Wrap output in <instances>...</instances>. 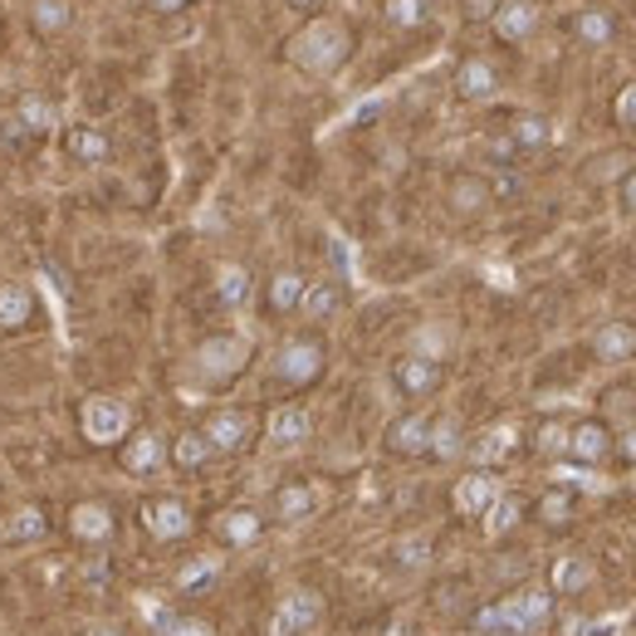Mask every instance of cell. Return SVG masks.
Returning <instances> with one entry per match:
<instances>
[{
	"mask_svg": "<svg viewBox=\"0 0 636 636\" xmlns=\"http://www.w3.org/2000/svg\"><path fill=\"white\" fill-rule=\"evenodd\" d=\"M338 309H342V289L334 279H318V285H309L299 299V314L309 318V324H324V318H334Z\"/></svg>",
	"mask_w": 636,
	"mask_h": 636,
	"instance_id": "20",
	"label": "cell"
},
{
	"mask_svg": "<svg viewBox=\"0 0 636 636\" xmlns=\"http://www.w3.org/2000/svg\"><path fill=\"white\" fill-rule=\"evenodd\" d=\"M495 6H499V0H465V16H470V20H489V16H495Z\"/></svg>",
	"mask_w": 636,
	"mask_h": 636,
	"instance_id": "51",
	"label": "cell"
},
{
	"mask_svg": "<svg viewBox=\"0 0 636 636\" xmlns=\"http://www.w3.org/2000/svg\"><path fill=\"white\" fill-rule=\"evenodd\" d=\"M548 612H554V597H548L544 587H524V593H514V597H505V603H495V607L480 612V632L534 636L548 622Z\"/></svg>",
	"mask_w": 636,
	"mask_h": 636,
	"instance_id": "2",
	"label": "cell"
},
{
	"mask_svg": "<svg viewBox=\"0 0 636 636\" xmlns=\"http://www.w3.org/2000/svg\"><path fill=\"white\" fill-rule=\"evenodd\" d=\"M446 196H450V206H456V216H480L495 191H489L485 177H456Z\"/></svg>",
	"mask_w": 636,
	"mask_h": 636,
	"instance_id": "22",
	"label": "cell"
},
{
	"mask_svg": "<svg viewBox=\"0 0 636 636\" xmlns=\"http://www.w3.org/2000/svg\"><path fill=\"white\" fill-rule=\"evenodd\" d=\"M573 40H578L583 49H607L612 40H617V20H612V10L607 6L573 10Z\"/></svg>",
	"mask_w": 636,
	"mask_h": 636,
	"instance_id": "13",
	"label": "cell"
},
{
	"mask_svg": "<svg viewBox=\"0 0 636 636\" xmlns=\"http://www.w3.org/2000/svg\"><path fill=\"white\" fill-rule=\"evenodd\" d=\"M554 587L558 593H583V587H593V563L587 558H558L554 563Z\"/></svg>",
	"mask_w": 636,
	"mask_h": 636,
	"instance_id": "34",
	"label": "cell"
},
{
	"mask_svg": "<svg viewBox=\"0 0 636 636\" xmlns=\"http://www.w3.org/2000/svg\"><path fill=\"white\" fill-rule=\"evenodd\" d=\"M499 495H505V489H499L495 475H489V470H470L465 480H456V495H450V505H456L460 514H470V519H475V514H485Z\"/></svg>",
	"mask_w": 636,
	"mask_h": 636,
	"instance_id": "12",
	"label": "cell"
},
{
	"mask_svg": "<svg viewBox=\"0 0 636 636\" xmlns=\"http://www.w3.org/2000/svg\"><path fill=\"white\" fill-rule=\"evenodd\" d=\"M162 460H167V440L157 431H138V440H128V450H122V465H128L132 475L162 470Z\"/></svg>",
	"mask_w": 636,
	"mask_h": 636,
	"instance_id": "19",
	"label": "cell"
},
{
	"mask_svg": "<svg viewBox=\"0 0 636 636\" xmlns=\"http://www.w3.org/2000/svg\"><path fill=\"white\" fill-rule=\"evenodd\" d=\"M324 0H289V10H318Z\"/></svg>",
	"mask_w": 636,
	"mask_h": 636,
	"instance_id": "53",
	"label": "cell"
},
{
	"mask_svg": "<svg viewBox=\"0 0 636 636\" xmlns=\"http://www.w3.org/2000/svg\"><path fill=\"white\" fill-rule=\"evenodd\" d=\"M382 20L397 30H416L431 20V0H382Z\"/></svg>",
	"mask_w": 636,
	"mask_h": 636,
	"instance_id": "32",
	"label": "cell"
},
{
	"mask_svg": "<svg viewBox=\"0 0 636 636\" xmlns=\"http://www.w3.org/2000/svg\"><path fill=\"white\" fill-rule=\"evenodd\" d=\"M612 113H617L622 128H632V132H636V83H627V89L617 93V103H612Z\"/></svg>",
	"mask_w": 636,
	"mask_h": 636,
	"instance_id": "45",
	"label": "cell"
},
{
	"mask_svg": "<svg viewBox=\"0 0 636 636\" xmlns=\"http://www.w3.org/2000/svg\"><path fill=\"white\" fill-rule=\"evenodd\" d=\"M554 480H558V489H607V480L597 470H587V465H568V460L554 465Z\"/></svg>",
	"mask_w": 636,
	"mask_h": 636,
	"instance_id": "40",
	"label": "cell"
},
{
	"mask_svg": "<svg viewBox=\"0 0 636 636\" xmlns=\"http://www.w3.org/2000/svg\"><path fill=\"white\" fill-rule=\"evenodd\" d=\"M397 558L407 563V568H426V558H431V538H426V534L401 538V544H397Z\"/></svg>",
	"mask_w": 636,
	"mask_h": 636,
	"instance_id": "43",
	"label": "cell"
},
{
	"mask_svg": "<svg viewBox=\"0 0 636 636\" xmlns=\"http://www.w3.org/2000/svg\"><path fill=\"white\" fill-rule=\"evenodd\" d=\"M201 436L211 440V450H240L245 440H250V416L245 411H216Z\"/></svg>",
	"mask_w": 636,
	"mask_h": 636,
	"instance_id": "18",
	"label": "cell"
},
{
	"mask_svg": "<svg viewBox=\"0 0 636 636\" xmlns=\"http://www.w3.org/2000/svg\"><path fill=\"white\" fill-rule=\"evenodd\" d=\"M44 514L34 509V505H24V509H16L10 514V524H6V538L10 544H34V538H44Z\"/></svg>",
	"mask_w": 636,
	"mask_h": 636,
	"instance_id": "33",
	"label": "cell"
},
{
	"mask_svg": "<svg viewBox=\"0 0 636 636\" xmlns=\"http://www.w3.org/2000/svg\"><path fill=\"white\" fill-rule=\"evenodd\" d=\"M245 362H250V338H245V334H216V338H206L201 348L191 352V372L201 377V382H211V387L240 377Z\"/></svg>",
	"mask_w": 636,
	"mask_h": 636,
	"instance_id": "3",
	"label": "cell"
},
{
	"mask_svg": "<svg viewBox=\"0 0 636 636\" xmlns=\"http://www.w3.org/2000/svg\"><path fill=\"white\" fill-rule=\"evenodd\" d=\"M216 529H220L226 544L245 548V544H255V538H260V514H255V509H226L216 519Z\"/></svg>",
	"mask_w": 636,
	"mask_h": 636,
	"instance_id": "25",
	"label": "cell"
},
{
	"mask_svg": "<svg viewBox=\"0 0 636 636\" xmlns=\"http://www.w3.org/2000/svg\"><path fill=\"white\" fill-rule=\"evenodd\" d=\"M456 93L465 98V103H485V98L499 93V73L489 59H465V64L456 69Z\"/></svg>",
	"mask_w": 636,
	"mask_h": 636,
	"instance_id": "16",
	"label": "cell"
},
{
	"mask_svg": "<svg viewBox=\"0 0 636 636\" xmlns=\"http://www.w3.org/2000/svg\"><path fill=\"white\" fill-rule=\"evenodd\" d=\"M519 514H524V505H519V499H514V495H499L495 505L485 509V534H489V538L509 534L514 524H519Z\"/></svg>",
	"mask_w": 636,
	"mask_h": 636,
	"instance_id": "37",
	"label": "cell"
},
{
	"mask_svg": "<svg viewBox=\"0 0 636 636\" xmlns=\"http://www.w3.org/2000/svg\"><path fill=\"white\" fill-rule=\"evenodd\" d=\"M187 0H152V10H181Z\"/></svg>",
	"mask_w": 636,
	"mask_h": 636,
	"instance_id": "52",
	"label": "cell"
},
{
	"mask_svg": "<svg viewBox=\"0 0 636 636\" xmlns=\"http://www.w3.org/2000/svg\"><path fill=\"white\" fill-rule=\"evenodd\" d=\"M69 529L79 538H89V544H103L113 534V514H108V505H79L69 514Z\"/></svg>",
	"mask_w": 636,
	"mask_h": 636,
	"instance_id": "24",
	"label": "cell"
},
{
	"mask_svg": "<svg viewBox=\"0 0 636 636\" xmlns=\"http://www.w3.org/2000/svg\"><path fill=\"white\" fill-rule=\"evenodd\" d=\"M157 636H216V632L206 627L201 617H171V622H167V627L157 632Z\"/></svg>",
	"mask_w": 636,
	"mask_h": 636,
	"instance_id": "44",
	"label": "cell"
},
{
	"mask_svg": "<svg viewBox=\"0 0 636 636\" xmlns=\"http://www.w3.org/2000/svg\"><path fill=\"white\" fill-rule=\"evenodd\" d=\"M509 142H514V147H524V152H538V147L554 142V122H548L544 113H524V118H514Z\"/></svg>",
	"mask_w": 636,
	"mask_h": 636,
	"instance_id": "26",
	"label": "cell"
},
{
	"mask_svg": "<svg viewBox=\"0 0 636 636\" xmlns=\"http://www.w3.org/2000/svg\"><path fill=\"white\" fill-rule=\"evenodd\" d=\"M128 407H122L118 397H89L83 401V436L98 440V446H108V440H118L128 431Z\"/></svg>",
	"mask_w": 636,
	"mask_h": 636,
	"instance_id": "6",
	"label": "cell"
},
{
	"mask_svg": "<svg viewBox=\"0 0 636 636\" xmlns=\"http://www.w3.org/2000/svg\"><path fill=\"white\" fill-rule=\"evenodd\" d=\"M612 450H622V460L636 465V421H632V426H622V436L612 440Z\"/></svg>",
	"mask_w": 636,
	"mask_h": 636,
	"instance_id": "49",
	"label": "cell"
},
{
	"mask_svg": "<svg viewBox=\"0 0 636 636\" xmlns=\"http://www.w3.org/2000/svg\"><path fill=\"white\" fill-rule=\"evenodd\" d=\"M138 607H142V617H147V622H152V627H157V632H162V627H167V622H171V612H167L162 603H157V597H152V593H142V597H138Z\"/></svg>",
	"mask_w": 636,
	"mask_h": 636,
	"instance_id": "47",
	"label": "cell"
},
{
	"mask_svg": "<svg viewBox=\"0 0 636 636\" xmlns=\"http://www.w3.org/2000/svg\"><path fill=\"white\" fill-rule=\"evenodd\" d=\"M304 289H309V279L299 275V269H279L275 279H269V309L275 314H294L304 299Z\"/></svg>",
	"mask_w": 636,
	"mask_h": 636,
	"instance_id": "23",
	"label": "cell"
},
{
	"mask_svg": "<svg viewBox=\"0 0 636 636\" xmlns=\"http://www.w3.org/2000/svg\"><path fill=\"white\" fill-rule=\"evenodd\" d=\"M431 450L436 460H456V456H465V431H460V421L456 416H440V421H431Z\"/></svg>",
	"mask_w": 636,
	"mask_h": 636,
	"instance_id": "30",
	"label": "cell"
},
{
	"mask_svg": "<svg viewBox=\"0 0 636 636\" xmlns=\"http://www.w3.org/2000/svg\"><path fill=\"white\" fill-rule=\"evenodd\" d=\"M16 122L20 128H30V132H49V128H59V108L40 93H24L20 108H16Z\"/></svg>",
	"mask_w": 636,
	"mask_h": 636,
	"instance_id": "29",
	"label": "cell"
},
{
	"mask_svg": "<svg viewBox=\"0 0 636 636\" xmlns=\"http://www.w3.org/2000/svg\"><path fill=\"white\" fill-rule=\"evenodd\" d=\"M538 514H544L548 524H568V514H573V495H568V489H548V495L538 499Z\"/></svg>",
	"mask_w": 636,
	"mask_h": 636,
	"instance_id": "42",
	"label": "cell"
},
{
	"mask_svg": "<svg viewBox=\"0 0 636 636\" xmlns=\"http://www.w3.org/2000/svg\"><path fill=\"white\" fill-rule=\"evenodd\" d=\"M538 16H544V6H538V0H499L495 16H489V24H495L499 40L524 44L538 30Z\"/></svg>",
	"mask_w": 636,
	"mask_h": 636,
	"instance_id": "8",
	"label": "cell"
},
{
	"mask_svg": "<svg viewBox=\"0 0 636 636\" xmlns=\"http://www.w3.org/2000/svg\"><path fill=\"white\" fill-rule=\"evenodd\" d=\"M593 358L607 362V367L636 362V324L632 318H607V324L597 328L593 334Z\"/></svg>",
	"mask_w": 636,
	"mask_h": 636,
	"instance_id": "7",
	"label": "cell"
},
{
	"mask_svg": "<svg viewBox=\"0 0 636 636\" xmlns=\"http://www.w3.org/2000/svg\"><path fill=\"white\" fill-rule=\"evenodd\" d=\"M391 382H397L407 397H431V391L440 387V362H426V358H401L397 367H391Z\"/></svg>",
	"mask_w": 636,
	"mask_h": 636,
	"instance_id": "17",
	"label": "cell"
},
{
	"mask_svg": "<svg viewBox=\"0 0 636 636\" xmlns=\"http://www.w3.org/2000/svg\"><path fill=\"white\" fill-rule=\"evenodd\" d=\"M69 152L79 157V162H89V167H98L108 157V138L98 128H73L69 132Z\"/></svg>",
	"mask_w": 636,
	"mask_h": 636,
	"instance_id": "36",
	"label": "cell"
},
{
	"mask_svg": "<svg viewBox=\"0 0 636 636\" xmlns=\"http://www.w3.org/2000/svg\"><path fill=\"white\" fill-rule=\"evenodd\" d=\"M30 20H34V30H44V34H64L73 24V6L69 0H34Z\"/></svg>",
	"mask_w": 636,
	"mask_h": 636,
	"instance_id": "31",
	"label": "cell"
},
{
	"mask_svg": "<svg viewBox=\"0 0 636 636\" xmlns=\"http://www.w3.org/2000/svg\"><path fill=\"white\" fill-rule=\"evenodd\" d=\"M426 446H431V416L407 411V416H397V421L387 426V450L391 456H426Z\"/></svg>",
	"mask_w": 636,
	"mask_h": 636,
	"instance_id": "11",
	"label": "cell"
},
{
	"mask_svg": "<svg viewBox=\"0 0 636 636\" xmlns=\"http://www.w3.org/2000/svg\"><path fill=\"white\" fill-rule=\"evenodd\" d=\"M612 456V431L603 421H578L568 431V460L573 465H587V470H593V465H603Z\"/></svg>",
	"mask_w": 636,
	"mask_h": 636,
	"instance_id": "10",
	"label": "cell"
},
{
	"mask_svg": "<svg viewBox=\"0 0 636 636\" xmlns=\"http://www.w3.org/2000/svg\"><path fill=\"white\" fill-rule=\"evenodd\" d=\"M597 627H603V622H593V617H563V636H593Z\"/></svg>",
	"mask_w": 636,
	"mask_h": 636,
	"instance_id": "50",
	"label": "cell"
},
{
	"mask_svg": "<svg viewBox=\"0 0 636 636\" xmlns=\"http://www.w3.org/2000/svg\"><path fill=\"white\" fill-rule=\"evenodd\" d=\"M171 456H177L181 470H196V465H206L216 450H211V440H206L201 431H187V436H177V450H171Z\"/></svg>",
	"mask_w": 636,
	"mask_h": 636,
	"instance_id": "39",
	"label": "cell"
},
{
	"mask_svg": "<svg viewBox=\"0 0 636 636\" xmlns=\"http://www.w3.org/2000/svg\"><path fill=\"white\" fill-rule=\"evenodd\" d=\"M617 206H622L627 216H636V171H627V177L617 181Z\"/></svg>",
	"mask_w": 636,
	"mask_h": 636,
	"instance_id": "48",
	"label": "cell"
},
{
	"mask_svg": "<svg viewBox=\"0 0 636 636\" xmlns=\"http://www.w3.org/2000/svg\"><path fill=\"white\" fill-rule=\"evenodd\" d=\"M607 411L622 416V426H632V421H636V391H612V397H607Z\"/></svg>",
	"mask_w": 636,
	"mask_h": 636,
	"instance_id": "46",
	"label": "cell"
},
{
	"mask_svg": "<svg viewBox=\"0 0 636 636\" xmlns=\"http://www.w3.org/2000/svg\"><path fill=\"white\" fill-rule=\"evenodd\" d=\"M568 431H573V426H563V421H544V426H538V436H534V450H538V456H544V460H568Z\"/></svg>",
	"mask_w": 636,
	"mask_h": 636,
	"instance_id": "35",
	"label": "cell"
},
{
	"mask_svg": "<svg viewBox=\"0 0 636 636\" xmlns=\"http://www.w3.org/2000/svg\"><path fill=\"white\" fill-rule=\"evenodd\" d=\"M89 636H118V632H113V627H93Z\"/></svg>",
	"mask_w": 636,
	"mask_h": 636,
	"instance_id": "54",
	"label": "cell"
},
{
	"mask_svg": "<svg viewBox=\"0 0 636 636\" xmlns=\"http://www.w3.org/2000/svg\"><path fill=\"white\" fill-rule=\"evenodd\" d=\"M318 617H324L318 593H309V587H294V593H285V597H279V607L269 612L265 636H309L318 627Z\"/></svg>",
	"mask_w": 636,
	"mask_h": 636,
	"instance_id": "5",
	"label": "cell"
},
{
	"mask_svg": "<svg viewBox=\"0 0 636 636\" xmlns=\"http://www.w3.org/2000/svg\"><path fill=\"white\" fill-rule=\"evenodd\" d=\"M485 636H514V632H485Z\"/></svg>",
	"mask_w": 636,
	"mask_h": 636,
	"instance_id": "55",
	"label": "cell"
},
{
	"mask_svg": "<svg viewBox=\"0 0 636 636\" xmlns=\"http://www.w3.org/2000/svg\"><path fill=\"white\" fill-rule=\"evenodd\" d=\"M324 342L318 338H289V342H279V352H275V362H269V372L279 377V382H289V387H309L324 377Z\"/></svg>",
	"mask_w": 636,
	"mask_h": 636,
	"instance_id": "4",
	"label": "cell"
},
{
	"mask_svg": "<svg viewBox=\"0 0 636 636\" xmlns=\"http://www.w3.org/2000/svg\"><path fill=\"white\" fill-rule=\"evenodd\" d=\"M450 342H456V338H450V328H446V324H436V318H431V324H421V328L411 334V358L440 362V358L450 352Z\"/></svg>",
	"mask_w": 636,
	"mask_h": 636,
	"instance_id": "27",
	"label": "cell"
},
{
	"mask_svg": "<svg viewBox=\"0 0 636 636\" xmlns=\"http://www.w3.org/2000/svg\"><path fill=\"white\" fill-rule=\"evenodd\" d=\"M269 446H279V450H294V446H304V440L314 436V416L304 411V407H279L275 416H269Z\"/></svg>",
	"mask_w": 636,
	"mask_h": 636,
	"instance_id": "15",
	"label": "cell"
},
{
	"mask_svg": "<svg viewBox=\"0 0 636 636\" xmlns=\"http://www.w3.org/2000/svg\"><path fill=\"white\" fill-rule=\"evenodd\" d=\"M220 573V558H196V563H187V568L177 573V587L181 593H191V587H206Z\"/></svg>",
	"mask_w": 636,
	"mask_h": 636,
	"instance_id": "41",
	"label": "cell"
},
{
	"mask_svg": "<svg viewBox=\"0 0 636 636\" xmlns=\"http://www.w3.org/2000/svg\"><path fill=\"white\" fill-rule=\"evenodd\" d=\"M348 54H352V34H348V24L342 20H309L304 30H294L289 34V44H285V59L299 73H314V79H328V73H338L342 64H348Z\"/></svg>",
	"mask_w": 636,
	"mask_h": 636,
	"instance_id": "1",
	"label": "cell"
},
{
	"mask_svg": "<svg viewBox=\"0 0 636 636\" xmlns=\"http://www.w3.org/2000/svg\"><path fill=\"white\" fill-rule=\"evenodd\" d=\"M216 299L230 304V309H240V304L250 299V269L245 265H216Z\"/></svg>",
	"mask_w": 636,
	"mask_h": 636,
	"instance_id": "28",
	"label": "cell"
},
{
	"mask_svg": "<svg viewBox=\"0 0 636 636\" xmlns=\"http://www.w3.org/2000/svg\"><path fill=\"white\" fill-rule=\"evenodd\" d=\"M30 318V289L24 285H0V328H16Z\"/></svg>",
	"mask_w": 636,
	"mask_h": 636,
	"instance_id": "38",
	"label": "cell"
},
{
	"mask_svg": "<svg viewBox=\"0 0 636 636\" xmlns=\"http://www.w3.org/2000/svg\"><path fill=\"white\" fill-rule=\"evenodd\" d=\"M514 450H519V426H509V421H499V426H485L480 436L465 446V456H470L480 470H489V465H499V460H509Z\"/></svg>",
	"mask_w": 636,
	"mask_h": 636,
	"instance_id": "9",
	"label": "cell"
},
{
	"mask_svg": "<svg viewBox=\"0 0 636 636\" xmlns=\"http://www.w3.org/2000/svg\"><path fill=\"white\" fill-rule=\"evenodd\" d=\"M314 509H318V489L314 485H285L275 495V519H285V524L309 519Z\"/></svg>",
	"mask_w": 636,
	"mask_h": 636,
	"instance_id": "21",
	"label": "cell"
},
{
	"mask_svg": "<svg viewBox=\"0 0 636 636\" xmlns=\"http://www.w3.org/2000/svg\"><path fill=\"white\" fill-rule=\"evenodd\" d=\"M142 524L152 538H187L191 534V514L181 499H152V505H142Z\"/></svg>",
	"mask_w": 636,
	"mask_h": 636,
	"instance_id": "14",
	"label": "cell"
}]
</instances>
